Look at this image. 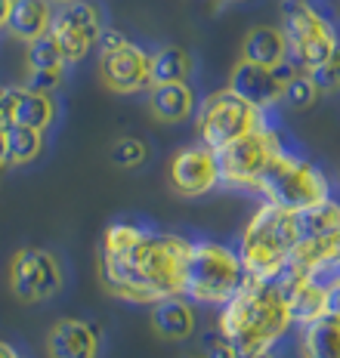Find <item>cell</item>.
<instances>
[{"mask_svg":"<svg viewBox=\"0 0 340 358\" xmlns=\"http://www.w3.org/2000/svg\"><path fill=\"white\" fill-rule=\"evenodd\" d=\"M294 324L278 278H250L220 312V334L232 343L235 358L269 352Z\"/></svg>","mask_w":340,"mask_h":358,"instance_id":"7a4b0ae2","label":"cell"},{"mask_svg":"<svg viewBox=\"0 0 340 358\" xmlns=\"http://www.w3.org/2000/svg\"><path fill=\"white\" fill-rule=\"evenodd\" d=\"M309 74H313V80L319 84L322 93H337V90H340V43H337L334 53L325 59L322 65L309 69Z\"/></svg>","mask_w":340,"mask_h":358,"instance_id":"f1b7e54d","label":"cell"},{"mask_svg":"<svg viewBox=\"0 0 340 358\" xmlns=\"http://www.w3.org/2000/svg\"><path fill=\"white\" fill-rule=\"evenodd\" d=\"M183 358H204V355H201V352H198V355H183Z\"/></svg>","mask_w":340,"mask_h":358,"instance_id":"f35d334b","label":"cell"},{"mask_svg":"<svg viewBox=\"0 0 340 358\" xmlns=\"http://www.w3.org/2000/svg\"><path fill=\"white\" fill-rule=\"evenodd\" d=\"M288 268L303 272V275H319V278L328 272H337L340 268V226L319 238L300 241Z\"/></svg>","mask_w":340,"mask_h":358,"instance_id":"2e32d148","label":"cell"},{"mask_svg":"<svg viewBox=\"0 0 340 358\" xmlns=\"http://www.w3.org/2000/svg\"><path fill=\"white\" fill-rule=\"evenodd\" d=\"M192 244L180 235L115 222L99 244V281L118 300L161 303L183 296V272Z\"/></svg>","mask_w":340,"mask_h":358,"instance_id":"6da1fadb","label":"cell"},{"mask_svg":"<svg viewBox=\"0 0 340 358\" xmlns=\"http://www.w3.org/2000/svg\"><path fill=\"white\" fill-rule=\"evenodd\" d=\"M50 358H96L99 355V331L80 318H62L47 331Z\"/></svg>","mask_w":340,"mask_h":358,"instance_id":"9a60e30c","label":"cell"},{"mask_svg":"<svg viewBox=\"0 0 340 358\" xmlns=\"http://www.w3.org/2000/svg\"><path fill=\"white\" fill-rule=\"evenodd\" d=\"M331 312H340V272L331 278Z\"/></svg>","mask_w":340,"mask_h":358,"instance_id":"836d02e7","label":"cell"},{"mask_svg":"<svg viewBox=\"0 0 340 358\" xmlns=\"http://www.w3.org/2000/svg\"><path fill=\"white\" fill-rule=\"evenodd\" d=\"M62 266L50 250L22 248L10 266V290L19 303H47L62 290Z\"/></svg>","mask_w":340,"mask_h":358,"instance_id":"9c48e42d","label":"cell"},{"mask_svg":"<svg viewBox=\"0 0 340 358\" xmlns=\"http://www.w3.org/2000/svg\"><path fill=\"white\" fill-rule=\"evenodd\" d=\"M10 13H13V0H0V28H6Z\"/></svg>","mask_w":340,"mask_h":358,"instance_id":"d590c367","label":"cell"},{"mask_svg":"<svg viewBox=\"0 0 340 358\" xmlns=\"http://www.w3.org/2000/svg\"><path fill=\"white\" fill-rule=\"evenodd\" d=\"M291 50H288V37L282 28L276 25H257L250 28L241 41V59L254 65H266V69H278L288 62Z\"/></svg>","mask_w":340,"mask_h":358,"instance_id":"e0dca14e","label":"cell"},{"mask_svg":"<svg viewBox=\"0 0 340 358\" xmlns=\"http://www.w3.org/2000/svg\"><path fill=\"white\" fill-rule=\"evenodd\" d=\"M53 37L62 47L65 62H80L87 53H90L93 43H99L102 37V19L99 10L90 3V0H71V3H62L53 16Z\"/></svg>","mask_w":340,"mask_h":358,"instance_id":"30bf717a","label":"cell"},{"mask_svg":"<svg viewBox=\"0 0 340 358\" xmlns=\"http://www.w3.org/2000/svg\"><path fill=\"white\" fill-rule=\"evenodd\" d=\"M229 90L239 93L241 99H248L250 106H257L260 111L272 108L276 102H282L285 96V80L278 78L276 69H266V65H254L239 59V65L229 74Z\"/></svg>","mask_w":340,"mask_h":358,"instance_id":"5bb4252c","label":"cell"},{"mask_svg":"<svg viewBox=\"0 0 340 358\" xmlns=\"http://www.w3.org/2000/svg\"><path fill=\"white\" fill-rule=\"evenodd\" d=\"M99 78L115 93H139L152 87V56L136 43H124L121 50H106L99 56Z\"/></svg>","mask_w":340,"mask_h":358,"instance_id":"7c38bea8","label":"cell"},{"mask_svg":"<svg viewBox=\"0 0 340 358\" xmlns=\"http://www.w3.org/2000/svg\"><path fill=\"white\" fill-rule=\"evenodd\" d=\"M269 204H278L282 210L300 213L306 207L331 198V182L316 164L297 158L291 152H278L263 170V176L254 185Z\"/></svg>","mask_w":340,"mask_h":358,"instance_id":"5b68a950","label":"cell"},{"mask_svg":"<svg viewBox=\"0 0 340 358\" xmlns=\"http://www.w3.org/2000/svg\"><path fill=\"white\" fill-rule=\"evenodd\" d=\"M149 111L164 124L189 121L192 111H195V90L189 87V80H183V84H152Z\"/></svg>","mask_w":340,"mask_h":358,"instance_id":"ac0fdd59","label":"cell"},{"mask_svg":"<svg viewBox=\"0 0 340 358\" xmlns=\"http://www.w3.org/2000/svg\"><path fill=\"white\" fill-rule=\"evenodd\" d=\"M282 31L288 37V50H291L294 65H300L303 71L322 65L340 43L334 25L316 6H309V0H288Z\"/></svg>","mask_w":340,"mask_h":358,"instance_id":"52a82bcc","label":"cell"},{"mask_svg":"<svg viewBox=\"0 0 340 358\" xmlns=\"http://www.w3.org/2000/svg\"><path fill=\"white\" fill-rule=\"evenodd\" d=\"M62 69H65V56H62V47L56 43L53 31L28 41V47H25V71L28 74H34V71H62Z\"/></svg>","mask_w":340,"mask_h":358,"instance_id":"484cf974","label":"cell"},{"mask_svg":"<svg viewBox=\"0 0 340 358\" xmlns=\"http://www.w3.org/2000/svg\"><path fill=\"white\" fill-rule=\"evenodd\" d=\"M149 322L161 340H189L195 331V309L180 296H167V300L155 303Z\"/></svg>","mask_w":340,"mask_h":358,"instance_id":"d6986e66","label":"cell"},{"mask_svg":"<svg viewBox=\"0 0 340 358\" xmlns=\"http://www.w3.org/2000/svg\"><path fill=\"white\" fill-rule=\"evenodd\" d=\"M192 56L183 47H161L158 53H152V84H183L189 80Z\"/></svg>","mask_w":340,"mask_h":358,"instance_id":"cb8c5ba5","label":"cell"},{"mask_svg":"<svg viewBox=\"0 0 340 358\" xmlns=\"http://www.w3.org/2000/svg\"><path fill=\"white\" fill-rule=\"evenodd\" d=\"M59 84H62V71H34L25 78V87L41 90V93H53Z\"/></svg>","mask_w":340,"mask_h":358,"instance_id":"4dcf8cb0","label":"cell"},{"mask_svg":"<svg viewBox=\"0 0 340 358\" xmlns=\"http://www.w3.org/2000/svg\"><path fill=\"white\" fill-rule=\"evenodd\" d=\"M13 108H16V87L0 84V124H13Z\"/></svg>","mask_w":340,"mask_h":358,"instance_id":"1f68e13d","label":"cell"},{"mask_svg":"<svg viewBox=\"0 0 340 358\" xmlns=\"http://www.w3.org/2000/svg\"><path fill=\"white\" fill-rule=\"evenodd\" d=\"M0 358H22V355H19L16 349L10 346V343H3V340H0Z\"/></svg>","mask_w":340,"mask_h":358,"instance_id":"8d00e7d4","label":"cell"},{"mask_svg":"<svg viewBox=\"0 0 340 358\" xmlns=\"http://www.w3.org/2000/svg\"><path fill=\"white\" fill-rule=\"evenodd\" d=\"M300 238L291 210L278 204H260L239 238V257L250 278H282L294 259Z\"/></svg>","mask_w":340,"mask_h":358,"instance_id":"3957f363","label":"cell"},{"mask_svg":"<svg viewBox=\"0 0 340 358\" xmlns=\"http://www.w3.org/2000/svg\"><path fill=\"white\" fill-rule=\"evenodd\" d=\"M124 43H130V41H127V37H124L121 31H115V28H106V31H102V37H99L102 53H106V50H121Z\"/></svg>","mask_w":340,"mask_h":358,"instance_id":"d6a6232c","label":"cell"},{"mask_svg":"<svg viewBox=\"0 0 340 358\" xmlns=\"http://www.w3.org/2000/svg\"><path fill=\"white\" fill-rule=\"evenodd\" d=\"M43 152V130L25 124H6V155H10V167L31 164Z\"/></svg>","mask_w":340,"mask_h":358,"instance_id":"d4e9b609","label":"cell"},{"mask_svg":"<svg viewBox=\"0 0 340 358\" xmlns=\"http://www.w3.org/2000/svg\"><path fill=\"white\" fill-rule=\"evenodd\" d=\"M10 167V155H6V127L0 124V170Z\"/></svg>","mask_w":340,"mask_h":358,"instance_id":"e575fe53","label":"cell"},{"mask_svg":"<svg viewBox=\"0 0 340 358\" xmlns=\"http://www.w3.org/2000/svg\"><path fill=\"white\" fill-rule=\"evenodd\" d=\"M146 158H149V148H146L143 139H133V136H124L118 139L115 148H112V161L118 167L130 170V167H139Z\"/></svg>","mask_w":340,"mask_h":358,"instance_id":"83f0119b","label":"cell"},{"mask_svg":"<svg viewBox=\"0 0 340 358\" xmlns=\"http://www.w3.org/2000/svg\"><path fill=\"white\" fill-rule=\"evenodd\" d=\"M263 124V111L257 106H250L248 99H241L232 90H217L198 108V139L201 145L213 148H226L229 143L241 139L245 133L257 130Z\"/></svg>","mask_w":340,"mask_h":358,"instance_id":"8992f818","label":"cell"},{"mask_svg":"<svg viewBox=\"0 0 340 358\" xmlns=\"http://www.w3.org/2000/svg\"><path fill=\"white\" fill-rule=\"evenodd\" d=\"M294 222H297V238L300 241L319 238V235H325V232H331V229L340 226V204L334 198H325V201H319V204L294 213Z\"/></svg>","mask_w":340,"mask_h":358,"instance_id":"603a6c76","label":"cell"},{"mask_svg":"<svg viewBox=\"0 0 340 358\" xmlns=\"http://www.w3.org/2000/svg\"><path fill=\"white\" fill-rule=\"evenodd\" d=\"M303 358H340V312H328L303 327Z\"/></svg>","mask_w":340,"mask_h":358,"instance_id":"44dd1931","label":"cell"},{"mask_svg":"<svg viewBox=\"0 0 340 358\" xmlns=\"http://www.w3.org/2000/svg\"><path fill=\"white\" fill-rule=\"evenodd\" d=\"M278 281L285 287L288 309L297 324L306 327L331 312V281H322L319 275L294 272V268H288Z\"/></svg>","mask_w":340,"mask_h":358,"instance_id":"4fadbf2b","label":"cell"},{"mask_svg":"<svg viewBox=\"0 0 340 358\" xmlns=\"http://www.w3.org/2000/svg\"><path fill=\"white\" fill-rule=\"evenodd\" d=\"M232 3H241V0H232Z\"/></svg>","mask_w":340,"mask_h":358,"instance_id":"60d3db41","label":"cell"},{"mask_svg":"<svg viewBox=\"0 0 340 358\" xmlns=\"http://www.w3.org/2000/svg\"><path fill=\"white\" fill-rule=\"evenodd\" d=\"M56 117V102L50 93L41 90H28V87H16V108H13V121L34 127V130H47Z\"/></svg>","mask_w":340,"mask_h":358,"instance_id":"7402d4cb","label":"cell"},{"mask_svg":"<svg viewBox=\"0 0 340 358\" xmlns=\"http://www.w3.org/2000/svg\"><path fill=\"white\" fill-rule=\"evenodd\" d=\"M248 281V272L241 266L239 250H229L226 244L195 241L186 257L183 272V296L208 306H226L241 285Z\"/></svg>","mask_w":340,"mask_h":358,"instance_id":"277c9868","label":"cell"},{"mask_svg":"<svg viewBox=\"0 0 340 358\" xmlns=\"http://www.w3.org/2000/svg\"><path fill=\"white\" fill-rule=\"evenodd\" d=\"M319 96H322V90L313 80V74H309V71H297L285 84L282 102H285L288 108H294V111H306V108H313L316 102H319Z\"/></svg>","mask_w":340,"mask_h":358,"instance_id":"4316f807","label":"cell"},{"mask_svg":"<svg viewBox=\"0 0 340 358\" xmlns=\"http://www.w3.org/2000/svg\"><path fill=\"white\" fill-rule=\"evenodd\" d=\"M56 3H71V0H56Z\"/></svg>","mask_w":340,"mask_h":358,"instance_id":"ab89813d","label":"cell"},{"mask_svg":"<svg viewBox=\"0 0 340 358\" xmlns=\"http://www.w3.org/2000/svg\"><path fill=\"white\" fill-rule=\"evenodd\" d=\"M248 358H276V355H272V349H269V352H257V355H248Z\"/></svg>","mask_w":340,"mask_h":358,"instance_id":"74e56055","label":"cell"},{"mask_svg":"<svg viewBox=\"0 0 340 358\" xmlns=\"http://www.w3.org/2000/svg\"><path fill=\"white\" fill-rule=\"evenodd\" d=\"M201 355L204 358H235V349L223 334H204L201 343Z\"/></svg>","mask_w":340,"mask_h":358,"instance_id":"f546056e","label":"cell"},{"mask_svg":"<svg viewBox=\"0 0 340 358\" xmlns=\"http://www.w3.org/2000/svg\"><path fill=\"white\" fill-rule=\"evenodd\" d=\"M53 6L50 0H13V13L6 22V31L19 41H34L53 28Z\"/></svg>","mask_w":340,"mask_h":358,"instance_id":"ffe728a7","label":"cell"},{"mask_svg":"<svg viewBox=\"0 0 340 358\" xmlns=\"http://www.w3.org/2000/svg\"><path fill=\"white\" fill-rule=\"evenodd\" d=\"M220 182H223V176H220L217 152L208 145H189L176 152L170 161V189L183 198L208 195Z\"/></svg>","mask_w":340,"mask_h":358,"instance_id":"8fae6325","label":"cell"},{"mask_svg":"<svg viewBox=\"0 0 340 358\" xmlns=\"http://www.w3.org/2000/svg\"><path fill=\"white\" fill-rule=\"evenodd\" d=\"M282 152V136L272 127L260 124L257 130L245 133L241 139L229 143L226 148L217 152L220 161V176L226 185H248L254 189L257 179L263 176V170L269 167V161Z\"/></svg>","mask_w":340,"mask_h":358,"instance_id":"ba28073f","label":"cell"}]
</instances>
